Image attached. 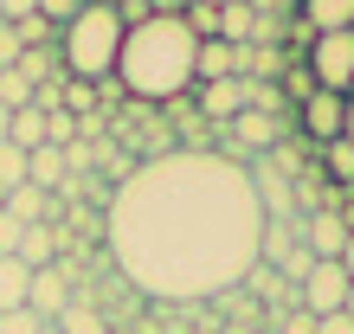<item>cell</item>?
<instances>
[{"label":"cell","instance_id":"cell-1","mask_svg":"<svg viewBox=\"0 0 354 334\" xmlns=\"http://www.w3.org/2000/svg\"><path fill=\"white\" fill-rule=\"evenodd\" d=\"M116 277L149 302H219L245 289L264 244L252 167L219 148H168L136 161L103 206Z\"/></svg>","mask_w":354,"mask_h":334},{"label":"cell","instance_id":"cell-2","mask_svg":"<svg viewBox=\"0 0 354 334\" xmlns=\"http://www.w3.org/2000/svg\"><path fill=\"white\" fill-rule=\"evenodd\" d=\"M194 58H200V39L180 13L168 7L136 13L116 52V90H129L136 103H180L194 90Z\"/></svg>","mask_w":354,"mask_h":334},{"label":"cell","instance_id":"cell-3","mask_svg":"<svg viewBox=\"0 0 354 334\" xmlns=\"http://www.w3.org/2000/svg\"><path fill=\"white\" fill-rule=\"evenodd\" d=\"M122 32H129V13L116 0H84L77 19L58 32V58H65V77L77 84H110L116 77V52H122Z\"/></svg>","mask_w":354,"mask_h":334},{"label":"cell","instance_id":"cell-4","mask_svg":"<svg viewBox=\"0 0 354 334\" xmlns=\"http://www.w3.org/2000/svg\"><path fill=\"white\" fill-rule=\"evenodd\" d=\"M309 77H316V90L348 97L354 90V32H316L309 39Z\"/></svg>","mask_w":354,"mask_h":334},{"label":"cell","instance_id":"cell-5","mask_svg":"<svg viewBox=\"0 0 354 334\" xmlns=\"http://www.w3.org/2000/svg\"><path fill=\"white\" fill-rule=\"evenodd\" d=\"M348 270L342 264H309V277L297 283V308H309V315H342V302H348Z\"/></svg>","mask_w":354,"mask_h":334},{"label":"cell","instance_id":"cell-6","mask_svg":"<svg viewBox=\"0 0 354 334\" xmlns=\"http://www.w3.org/2000/svg\"><path fill=\"white\" fill-rule=\"evenodd\" d=\"M348 232H354V225L335 213V206H322V213H303V219H297V244L309 250V257H322V264H342Z\"/></svg>","mask_w":354,"mask_h":334},{"label":"cell","instance_id":"cell-7","mask_svg":"<svg viewBox=\"0 0 354 334\" xmlns=\"http://www.w3.org/2000/svg\"><path fill=\"white\" fill-rule=\"evenodd\" d=\"M71 302H77V289H71V264H65V257H58V264H46V270H32L26 308H32L39 322H58Z\"/></svg>","mask_w":354,"mask_h":334},{"label":"cell","instance_id":"cell-8","mask_svg":"<svg viewBox=\"0 0 354 334\" xmlns=\"http://www.w3.org/2000/svg\"><path fill=\"white\" fill-rule=\"evenodd\" d=\"M342 110H348V97H335V90H309V97H303V135L316 141V148L342 141Z\"/></svg>","mask_w":354,"mask_h":334},{"label":"cell","instance_id":"cell-9","mask_svg":"<svg viewBox=\"0 0 354 334\" xmlns=\"http://www.w3.org/2000/svg\"><path fill=\"white\" fill-rule=\"evenodd\" d=\"M200 110H206V122H232L239 110H252V77H219V84H200Z\"/></svg>","mask_w":354,"mask_h":334},{"label":"cell","instance_id":"cell-10","mask_svg":"<svg viewBox=\"0 0 354 334\" xmlns=\"http://www.w3.org/2000/svg\"><path fill=\"white\" fill-rule=\"evenodd\" d=\"M58 250H65V232H58V225H26L13 257L26 264V270H46V264H58Z\"/></svg>","mask_w":354,"mask_h":334},{"label":"cell","instance_id":"cell-11","mask_svg":"<svg viewBox=\"0 0 354 334\" xmlns=\"http://www.w3.org/2000/svg\"><path fill=\"white\" fill-rule=\"evenodd\" d=\"M303 26L316 32H354V0H303Z\"/></svg>","mask_w":354,"mask_h":334},{"label":"cell","instance_id":"cell-12","mask_svg":"<svg viewBox=\"0 0 354 334\" xmlns=\"http://www.w3.org/2000/svg\"><path fill=\"white\" fill-rule=\"evenodd\" d=\"M26 180L39 186V193H58V186L71 180V167H65V148H52V141H46V148H32V155H26Z\"/></svg>","mask_w":354,"mask_h":334},{"label":"cell","instance_id":"cell-13","mask_svg":"<svg viewBox=\"0 0 354 334\" xmlns=\"http://www.w3.org/2000/svg\"><path fill=\"white\" fill-rule=\"evenodd\" d=\"M7 141H13V148H46V141H52V122H46V110H32V103H26V110H13V122H7Z\"/></svg>","mask_w":354,"mask_h":334},{"label":"cell","instance_id":"cell-14","mask_svg":"<svg viewBox=\"0 0 354 334\" xmlns=\"http://www.w3.org/2000/svg\"><path fill=\"white\" fill-rule=\"evenodd\" d=\"M26 289H32V270L19 257H0V315L7 308H26Z\"/></svg>","mask_w":354,"mask_h":334},{"label":"cell","instance_id":"cell-15","mask_svg":"<svg viewBox=\"0 0 354 334\" xmlns=\"http://www.w3.org/2000/svg\"><path fill=\"white\" fill-rule=\"evenodd\" d=\"M219 39L225 46H245V39H264V19L252 7H219Z\"/></svg>","mask_w":354,"mask_h":334},{"label":"cell","instance_id":"cell-16","mask_svg":"<svg viewBox=\"0 0 354 334\" xmlns=\"http://www.w3.org/2000/svg\"><path fill=\"white\" fill-rule=\"evenodd\" d=\"M58 334H110V322H103V308H91L84 296H77L65 315H58Z\"/></svg>","mask_w":354,"mask_h":334},{"label":"cell","instance_id":"cell-17","mask_svg":"<svg viewBox=\"0 0 354 334\" xmlns=\"http://www.w3.org/2000/svg\"><path fill=\"white\" fill-rule=\"evenodd\" d=\"M13 186H26V148H13V141H0V199H7Z\"/></svg>","mask_w":354,"mask_h":334},{"label":"cell","instance_id":"cell-18","mask_svg":"<svg viewBox=\"0 0 354 334\" xmlns=\"http://www.w3.org/2000/svg\"><path fill=\"white\" fill-rule=\"evenodd\" d=\"M316 161H322L335 180H354V141H328V148H316Z\"/></svg>","mask_w":354,"mask_h":334},{"label":"cell","instance_id":"cell-19","mask_svg":"<svg viewBox=\"0 0 354 334\" xmlns=\"http://www.w3.org/2000/svg\"><path fill=\"white\" fill-rule=\"evenodd\" d=\"M0 103H7V110H26V103H32V84L19 77V71H0Z\"/></svg>","mask_w":354,"mask_h":334},{"label":"cell","instance_id":"cell-20","mask_svg":"<svg viewBox=\"0 0 354 334\" xmlns=\"http://www.w3.org/2000/svg\"><path fill=\"white\" fill-rule=\"evenodd\" d=\"M65 110H71V116H91V110H97V84L65 77Z\"/></svg>","mask_w":354,"mask_h":334},{"label":"cell","instance_id":"cell-21","mask_svg":"<svg viewBox=\"0 0 354 334\" xmlns=\"http://www.w3.org/2000/svg\"><path fill=\"white\" fill-rule=\"evenodd\" d=\"M270 328L277 334H316V315L309 308H283V315H270Z\"/></svg>","mask_w":354,"mask_h":334},{"label":"cell","instance_id":"cell-22","mask_svg":"<svg viewBox=\"0 0 354 334\" xmlns=\"http://www.w3.org/2000/svg\"><path fill=\"white\" fill-rule=\"evenodd\" d=\"M77 7H84V0H39V19H52V26L65 32L71 19H77Z\"/></svg>","mask_w":354,"mask_h":334},{"label":"cell","instance_id":"cell-23","mask_svg":"<svg viewBox=\"0 0 354 334\" xmlns=\"http://www.w3.org/2000/svg\"><path fill=\"white\" fill-rule=\"evenodd\" d=\"M46 322L32 315V308H7V315H0V334H39Z\"/></svg>","mask_w":354,"mask_h":334},{"label":"cell","instance_id":"cell-24","mask_svg":"<svg viewBox=\"0 0 354 334\" xmlns=\"http://www.w3.org/2000/svg\"><path fill=\"white\" fill-rule=\"evenodd\" d=\"M19 58H26V46H19V32L7 26V19H0V71H13Z\"/></svg>","mask_w":354,"mask_h":334},{"label":"cell","instance_id":"cell-25","mask_svg":"<svg viewBox=\"0 0 354 334\" xmlns=\"http://www.w3.org/2000/svg\"><path fill=\"white\" fill-rule=\"evenodd\" d=\"M39 13V0H0V19H7V26H19V19H32Z\"/></svg>","mask_w":354,"mask_h":334},{"label":"cell","instance_id":"cell-26","mask_svg":"<svg viewBox=\"0 0 354 334\" xmlns=\"http://www.w3.org/2000/svg\"><path fill=\"white\" fill-rule=\"evenodd\" d=\"M316 334H354L348 315H316Z\"/></svg>","mask_w":354,"mask_h":334},{"label":"cell","instance_id":"cell-27","mask_svg":"<svg viewBox=\"0 0 354 334\" xmlns=\"http://www.w3.org/2000/svg\"><path fill=\"white\" fill-rule=\"evenodd\" d=\"M342 141H354V97H348V110H342Z\"/></svg>","mask_w":354,"mask_h":334},{"label":"cell","instance_id":"cell-28","mask_svg":"<svg viewBox=\"0 0 354 334\" xmlns=\"http://www.w3.org/2000/svg\"><path fill=\"white\" fill-rule=\"evenodd\" d=\"M342 270L354 277V232H348V244H342Z\"/></svg>","mask_w":354,"mask_h":334},{"label":"cell","instance_id":"cell-29","mask_svg":"<svg viewBox=\"0 0 354 334\" xmlns=\"http://www.w3.org/2000/svg\"><path fill=\"white\" fill-rule=\"evenodd\" d=\"M7 122H13V110H7V103H0V141H7Z\"/></svg>","mask_w":354,"mask_h":334},{"label":"cell","instance_id":"cell-30","mask_svg":"<svg viewBox=\"0 0 354 334\" xmlns=\"http://www.w3.org/2000/svg\"><path fill=\"white\" fill-rule=\"evenodd\" d=\"M342 315H348V322H354V283H348V302H342Z\"/></svg>","mask_w":354,"mask_h":334},{"label":"cell","instance_id":"cell-31","mask_svg":"<svg viewBox=\"0 0 354 334\" xmlns=\"http://www.w3.org/2000/svg\"><path fill=\"white\" fill-rule=\"evenodd\" d=\"M110 334H149V328H142V322H129V328H110Z\"/></svg>","mask_w":354,"mask_h":334},{"label":"cell","instance_id":"cell-32","mask_svg":"<svg viewBox=\"0 0 354 334\" xmlns=\"http://www.w3.org/2000/svg\"><path fill=\"white\" fill-rule=\"evenodd\" d=\"M39 334H58V322H46V328H39Z\"/></svg>","mask_w":354,"mask_h":334},{"label":"cell","instance_id":"cell-33","mask_svg":"<svg viewBox=\"0 0 354 334\" xmlns=\"http://www.w3.org/2000/svg\"><path fill=\"white\" fill-rule=\"evenodd\" d=\"M252 334H277V328H270V322H264V328H252Z\"/></svg>","mask_w":354,"mask_h":334},{"label":"cell","instance_id":"cell-34","mask_svg":"<svg viewBox=\"0 0 354 334\" xmlns=\"http://www.w3.org/2000/svg\"><path fill=\"white\" fill-rule=\"evenodd\" d=\"M348 97H354V90H348Z\"/></svg>","mask_w":354,"mask_h":334}]
</instances>
